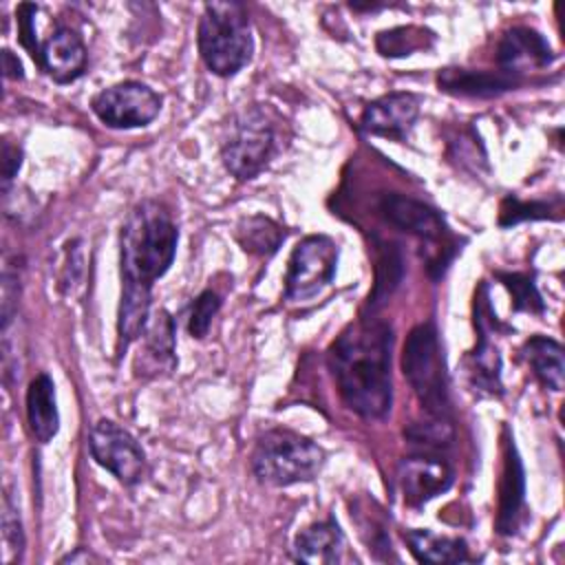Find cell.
<instances>
[{"mask_svg":"<svg viewBox=\"0 0 565 565\" xmlns=\"http://www.w3.org/2000/svg\"><path fill=\"white\" fill-rule=\"evenodd\" d=\"M121 302L119 351L143 335L150 318L152 285L174 260L179 230L172 216L154 201L139 203L121 227Z\"/></svg>","mask_w":565,"mask_h":565,"instance_id":"6da1fadb","label":"cell"},{"mask_svg":"<svg viewBox=\"0 0 565 565\" xmlns=\"http://www.w3.org/2000/svg\"><path fill=\"white\" fill-rule=\"evenodd\" d=\"M393 329L377 318H358L329 347V369L340 397L364 419H380L393 404Z\"/></svg>","mask_w":565,"mask_h":565,"instance_id":"7a4b0ae2","label":"cell"},{"mask_svg":"<svg viewBox=\"0 0 565 565\" xmlns=\"http://www.w3.org/2000/svg\"><path fill=\"white\" fill-rule=\"evenodd\" d=\"M196 44L201 60L214 75H236L254 51L247 9L241 2H207L199 20Z\"/></svg>","mask_w":565,"mask_h":565,"instance_id":"3957f363","label":"cell"},{"mask_svg":"<svg viewBox=\"0 0 565 565\" xmlns=\"http://www.w3.org/2000/svg\"><path fill=\"white\" fill-rule=\"evenodd\" d=\"M249 466L260 483L285 488L316 479L324 466V450L300 433L271 428L256 439Z\"/></svg>","mask_w":565,"mask_h":565,"instance_id":"277c9868","label":"cell"},{"mask_svg":"<svg viewBox=\"0 0 565 565\" xmlns=\"http://www.w3.org/2000/svg\"><path fill=\"white\" fill-rule=\"evenodd\" d=\"M402 371L422 408L435 419H448V373L433 322H422L411 329L402 351Z\"/></svg>","mask_w":565,"mask_h":565,"instance_id":"5b68a950","label":"cell"},{"mask_svg":"<svg viewBox=\"0 0 565 565\" xmlns=\"http://www.w3.org/2000/svg\"><path fill=\"white\" fill-rule=\"evenodd\" d=\"M278 152V119L267 106H247L230 124L221 157L236 179H254Z\"/></svg>","mask_w":565,"mask_h":565,"instance_id":"8992f818","label":"cell"},{"mask_svg":"<svg viewBox=\"0 0 565 565\" xmlns=\"http://www.w3.org/2000/svg\"><path fill=\"white\" fill-rule=\"evenodd\" d=\"M338 245L324 234L305 236L291 252L285 274V296L294 302L316 298L331 285L338 267Z\"/></svg>","mask_w":565,"mask_h":565,"instance_id":"52a82bcc","label":"cell"},{"mask_svg":"<svg viewBox=\"0 0 565 565\" xmlns=\"http://www.w3.org/2000/svg\"><path fill=\"white\" fill-rule=\"evenodd\" d=\"M90 108L108 128H139L159 115L161 97L150 86L126 79L99 90Z\"/></svg>","mask_w":565,"mask_h":565,"instance_id":"ba28073f","label":"cell"},{"mask_svg":"<svg viewBox=\"0 0 565 565\" xmlns=\"http://www.w3.org/2000/svg\"><path fill=\"white\" fill-rule=\"evenodd\" d=\"M93 459L119 483L135 486L146 472V455L137 439L110 419H99L88 435Z\"/></svg>","mask_w":565,"mask_h":565,"instance_id":"9c48e42d","label":"cell"},{"mask_svg":"<svg viewBox=\"0 0 565 565\" xmlns=\"http://www.w3.org/2000/svg\"><path fill=\"white\" fill-rule=\"evenodd\" d=\"M422 97L408 90L386 93L362 110L360 128L375 137H386L395 141H404L419 115Z\"/></svg>","mask_w":565,"mask_h":565,"instance_id":"30bf717a","label":"cell"},{"mask_svg":"<svg viewBox=\"0 0 565 565\" xmlns=\"http://www.w3.org/2000/svg\"><path fill=\"white\" fill-rule=\"evenodd\" d=\"M377 210L393 227L404 230L422 241L444 245L446 238H450L444 216L435 207L413 196H406L399 192H386L380 196Z\"/></svg>","mask_w":565,"mask_h":565,"instance_id":"8fae6325","label":"cell"},{"mask_svg":"<svg viewBox=\"0 0 565 565\" xmlns=\"http://www.w3.org/2000/svg\"><path fill=\"white\" fill-rule=\"evenodd\" d=\"M475 324L479 329V344L470 353L472 384L488 395L501 393V355L490 342V331L497 324V316L488 302V287L481 285L475 296Z\"/></svg>","mask_w":565,"mask_h":565,"instance_id":"7c38bea8","label":"cell"},{"mask_svg":"<svg viewBox=\"0 0 565 565\" xmlns=\"http://www.w3.org/2000/svg\"><path fill=\"white\" fill-rule=\"evenodd\" d=\"M554 53L547 44V40L530 29V26H512L503 33V38L497 44V64L499 71L519 77L527 71L543 68L552 64Z\"/></svg>","mask_w":565,"mask_h":565,"instance_id":"4fadbf2b","label":"cell"},{"mask_svg":"<svg viewBox=\"0 0 565 565\" xmlns=\"http://www.w3.org/2000/svg\"><path fill=\"white\" fill-rule=\"evenodd\" d=\"M397 483L406 505H424L452 486V470L437 457H408L397 468Z\"/></svg>","mask_w":565,"mask_h":565,"instance_id":"5bb4252c","label":"cell"},{"mask_svg":"<svg viewBox=\"0 0 565 565\" xmlns=\"http://www.w3.org/2000/svg\"><path fill=\"white\" fill-rule=\"evenodd\" d=\"M88 62V51L77 31L71 26L55 29L42 44H40V60L38 64L46 71L55 82L66 84L77 79Z\"/></svg>","mask_w":565,"mask_h":565,"instance_id":"9a60e30c","label":"cell"},{"mask_svg":"<svg viewBox=\"0 0 565 565\" xmlns=\"http://www.w3.org/2000/svg\"><path fill=\"white\" fill-rule=\"evenodd\" d=\"M174 333L177 329H174L172 316L166 309H159L143 331V349H141V355L137 358V364L141 362V371H137V375L157 377L174 371L177 366Z\"/></svg>","mask_w":565,"mask_h":565,"instance_id":"2e32d148","label":"cell"},{"mask_svg":"<svg viewBox=\"0 0 565 565\" xmlns=\"http://www.w3.org/2000/svg\"><path fill=\"white\" fill-rule=\"evenodd\" d=\"M344 532L335 519L307 525L296 534L294 558L309 565H335L344 554Z\"/></svg>","mask_w":565,"mask_h":565,"instance_id":"e0dca14e","label":"cell"},{"mask_svg":"<svg viewBox=\"0 0 565 565\" xmlns=\"http://www.w3.org/2000/svg\"><path fill=\"white\" fill-rule=\"evenodd\" d=\"M523 503H525L523 466L512 439H505V459H503V472L499 481V514H497V530L501 534L516 532L519 521L523 516Z\"/></svg>","mask_w":565,"mask_h":565,"instance_id":"ac0fdd59","label":"cell"},{"mask_svg":"<svg viewBox=\"0 0 565 565\" xmlns=\"http://www.w3.org/2000/svg\"><path fill=\"white\" fill-rule=\"evenodd\" d=\"M441 90L461 97H494L521 84L503 71H475V68H441L437 73Z\"/></svg>","mask_w":565,"mask_h":565,"instance_id":"d6986e66","label":"cell"},{"mask_svg":"<svg viewBox=\"0 0 565 565\" xmlns=\"http://www.w3.org/2000/svg\"><path fill=\"white\" fill-rule=\"evenodd\" d=\"M26 419L33 437L40 444H49L60 428V413L55 399V384L46 373L31 380L26 388Z\"/></svg>","mask_w":565,"mask_h":565,"instance_id":"ffe728a7","label":"cell"},{"mask_svg":"<svg viewBox=\"0 0 565 565\" xmlns=\"http://www.w3.org/2000/svg\"><path fill=\"white\" fill-rule=\"evenodd\" d=\"M521 355L543 386L556 393L563 391L565 362H563V347L556 340L545 335H532L530 340H525Z\"/></svg>","mask_w":565,"mask_h":565,"instance_id":"44dd1931","label":"cell"},{"mask_svg":"<svg viewBox=\"0 0 565 565\" xmlns=\"http://www.w3.org/2000/svg\"><path fill=\"white\" fill-rule=\"evenodd\" d=\"M404 541L408 543L411 554L419 563H463L470 558L468 545L457 536H439L430 530H408L404 532Z\"/></svg>","mask_w":565,"mask_h":565,"instance_id":"7402d4cb","label":"cell"},{"mask_svg":"<svg viewBox=\"0 0 565 565\" xmlns=\"http://www.w3.org/2000/svg\"><path fill=\"white\" fill-rule=\"evenodd\" d=\"M236 238L254 256H271L285 241V230L267 216H247L236 227Z\"/></svg>","mask_w":565,"mask_h":565,"instance_id":"603a6c76","label":"cell"},{"mask_svg":"<svg viewBox=\"0 0 565 565\" xmlns=\"http://www.w3.org/2000/svg\"><path fill=\"white\" fill-rule=\"evenodd\" d=\"M435 42V33L424 26H395L377 33L375 49L384 57H404L422 49H430Z\"/></svg>","mask_w":565,"mask_h":565,"instance_id":"cb8c5ba5","label":"cell"},{"mask_svg":"<svg viewBox=\"0 0 565 565\" xmlns=\"http://www.w3.org/2000/svg\"><path fill=\"white\" fill-rule=\"evenodd\" d=\"M501 282L508 287V291L512 294V307L514 311H534L541 313L545 309L541 294L534 285V280L525 274H499Z\"/></svg>","mask_w":565,"mask_h":565,"instance_id":"d4e9b609","label":"cell"},{"mask_svg":"<svg viewBox=\"0 0 565 565\" xmlns=\"http://www.w3.org/2000/svg\"><path fill=\"white\" fill-rule=\"evenodd\" d=\"M221 309V298L216 291L205 289L201 291L190 309V320H188V331L192 338H205L207 329L212 324V318Z\"/></svg>","mask_w":565,"mask_h":565,"instance_id":"484cf974","label":"cell"},{"mask_svg":"<svg viewBox=\"0 0 565 565\" xmlns=\"http://www.w3.org/2000/svg\"><path fill=\"white\" fill-rule=\"evenodd\" d=\"M2 534H4V543H7L4 561L11 563L13 561L11 554L20 556V552L24 547V534H22V523H20L18 508H15L9 490L4 492V501H2Z\"/></svg>","mask_w":565,"mask_h":565,"instance_id":"4316f807","label":"cell"},{"mask_svg":"<svg viewBox=\"0 0 565 565\" xmlns=\"http://www.w3.org/2000/svg\"><path fill=\"white\" fill-rule=\"evenodd\" d=\"M547 212H550V203H539V201L521 203L516 199H505L503 205H501L499 223L501 225H512V223H519V221H525V218H545Z\"/></svg>","mask_w":565,"mask_h":565,"instance_id":"83f0119b","label":"cell"},{"mask_svg":"<svg viewBox=\"0 0 565 565\" xmlns=\"http://www.w3.org/2000/svg\"><path fill=\"white\" fill-rule=\"evenodd\" d=\"M38 7L35 4H20L18 7V35L22 46L31 53V57L38 62L40 60V44L35 40V29H33V15Z\"/></svg>","mask_w":565,"mask_h":565,"instance_id":"f1b7e54d","label":"cell"},{"mask_svg":"<svg viewBox=\"0 0 565 565\" xmlns=\"http://www.w3.org/2000/svg\"><path fill=\"white\" fill-rule=\"evenodd\" d=\"M22 163V150L18 146H13L11 141L2 143V181H4V190H9L11 179L15 177V172L20 170Z\"/></svg>","mask_w":565,"mask_h":565,"instance_id":"f546056e","label":"cell"},{"mask_svg":"<svg viewBox=\"0 0 565 565\" xmlns=\"http://www.w3.org/2000/svg\"><path fill=\"white\" fill-rule=\"evenodd\" d=\"M2 71H4V77H9V79H22L24 77L20 60L9 49L2 51Z\"/></svg>","mask_w":565,"mask_h":565,"instance_id":"4dcf8cb0","label":"cell"}]
</instances>
